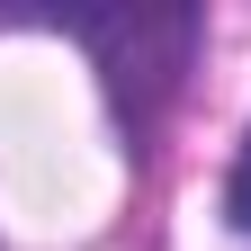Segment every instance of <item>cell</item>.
Masks as SVG:
<instances>
[{
  "mask_svg": "<svg viewBox=\"0 0 251 251\" xmlns=\"http://www.w3.org/2000/svg\"><path fill=\"white\" fill-rule=\"evenodd\" d=\"M54 27L108 63V108L126 126V152H144L179 72H188V54H198V36H206V18L198 9H117V18H54Z\"/></svg>",
  "mask_w": 251,
  "mask_h": 251,
  "instance_id": "1",
  "label": "cell"
},
{
  "mask_svg": "<svg viewBox=\"0 0 251 251\" xmlns=\"http://www.w3.org/2000/svg\"><path fill=\"white\" fill-rule=\"evenodd\" d=\"M225 215H233V233L251 242V135H242V162H233V188H225Z\"/></svg>",
  "mask_w": 251,
  "mask_h": 251,
  "instance_id": "2",
  "label": "cell"
}]
</instances>
